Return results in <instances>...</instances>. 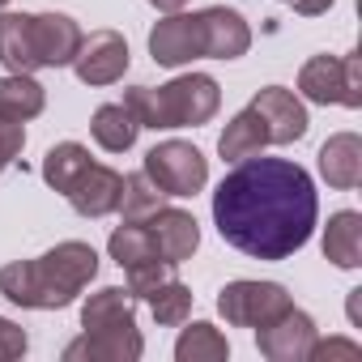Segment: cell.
Listing matches in <instances>:
<instances>
[{
	"label": "cell",
	"instance_id": "1",
	"mask_svg": "<svg viewBox=\"0 0 362 362\" xmlns=\"http://www.w3.org/2000/svg\"><path fill=\"white\" fill-rule=\"evenodd\" d=\"M320 218L311 175L290 158H243L214 192L218 235L252 260H290Z\"/></svg>",
	"mask_w": 362,
	"mask_h": 362
},
{
	"label": "cell",
	"instance_id": "2",
	"mask_svg": "<svg viewBox=\"0 0 362 362\" xmlns=\"http://www.w3.org/2000/svg\"><path fill=\"white\" fill-rule=\"evenodd\" d=\"M98 277V252L81 239H64L35 260H9L0 269V294L26 311H60Z\"/></svg>",
	"mask_w": 362,
	"mask_h": 362
},
{
	"label": "cell",
	"instance_id": "3",
	"mask_svg": "<svg viewBox=\"0 0 362 362\" xmlns=\"http://www.w3.org/2000/svg\"><path fill=\"white\" fill-rule=\"evenodd\" d=\"M124 107L136 115L141 128L166 132V128H201L218 115L222 90L209 73H184L166 86H132L124 90Z\"/></svg>",
	"mask_w": 362,
	"mask_h": 362
},
{
	"label": "cell",
	"instance_id": "4",
	"mask_svg": "<svg viewBox=\"0 0 362 362\" xmlns=\"http://www.w3.org/2000/svg\"><path fill=\"white\" fill-rule=\"evenodd\" d=\"M298 94L307 103H337V107H349L358 111L362 107V56L349 52V56H311L303 69H298Z\"/></svg>",
	"mask_w": 362,
	"mask_h": 362
},
{
	"label": "cell",
	"instance_id": "5",
	"mask_svg": "<svg viewBox=\"0 0 362 362\" xmlns=\"http://www.w3.org/2000/svg\"><path fill=\"white\" fill-rule=\"evenodd\" d=\"M166 197H197L209 184V158L192 141H162L145 153L141 166Z\"/></svg>",
	"mask_w": 362,
	"mask_h": 362
},
{
	"label": "cell",
	"instance_id": "6",
	"mask_svg": "<svg viewBox=\"0 0 362 362\" xmlns=\"http://www.w3.org/2000/svg\"><path fill=\"white\" fill-rule=\"evenodd\" d=\"M286 307H294V298L281 281H247L243 277V281L222 286V294H218V311L235 328H264Z\"/></svg>",
	"mask_w": 362,
	"mask_h": 362
},
{
	"label": "cell",
	"instance_id": "7",
	"mask_svg": "<svg viewBox=\"0 0 362 362\" xmlns=\"http://www.w3.org/2000/svg\"><path fill=\"white\" fill-rule=\"evenodd\" d=\"M132 56H128V43L119 30H94L81 39L77 56H73V73L81 86H115L124 73H128Z\"/></svg>",
	"mask_w": 362,
	"mask_h": 362
},
{
	"label": "cell",
	"instance_id": "8",
	"mask_svg": "<svg viewBox=\"0 0 362 362\" xmlns=\"http://www.w3.org/2000/svg\"><path fill=\"white\" fill-rule=\"evenodd\" d=\"M247 107L260 115V124H264V132H269V145H294V141H303L307 128H311L303 98H298L294 90H286V86H264V90H256V98H252Z\"/></svg>",
	"mask_w": 362,
	"mask_h": 362
},
{
	"label": "cell",
	"instance_id": "9",
	"mask_svg": "<svg viewBox=\"0 0 362 362\" xmlns=\"http://www.w3.org/2000/svg\"><path fill=\"white\" fill-rule=\"evenodd\" d=\"M256 345L269 362H307V354L315 345V320L298 307H286L277 320L256 328Z\"/></svg>",
	"mask_w": 362,
	"mask_h": 362
},
{
	"label": "cell",
	"instance_id": "10",
	"mask_svg": "<svg viewBox=\"0 0 362 362\" xmlns=\"http://www.w3.org/2000/svg\"><path fill=\"white\" fill-rule=\"evenodd\" d=\"M197 30H201V56L205 60H239L252 47V26L226 5L201 9L197 13Z\"/></svg>",
	"mask_w": 362,
	"mask_h": 362
},
{
	"label": "cell",
	"instance_id": "11",
	"mask_svg": "<svg viewBox=\"0 0 362 362\" xmlns=\"http://www.w3.org/2000/svg\"><path fill=\"white\" fill-rule=\"evenodd\" d=\"M141 222H145V230H149V239L158 247V260H166V264H184L201 247V226H197V218L188 209H166L162 205Z\"/></svg>",
	"mask_w": 362,
	"mask_h": 362
},
{
	"label": "cell",
	"instance_id": "12",
	"mask_svg": "<svg viewBox=\"0 0 362 362\" xmlns=\"http://www.w3.org/2000/svg\"><path fill=\"white\" fill-rule=\"evenodd\" d=\"M149 56L162 69H184L192 60H201V30H197V13H166L153 30H149Z\"/></svg>",
	"mask_w": 362,
	"mask_h": 362
},
{
	"label": "cell",
	"instance_id": "13",
	"mask_svg": "<svg viewBox=\"0 0 362 362\" xmlns=\"http://www.w3.org/2000/svg\"><path fill=\"white\" fill-rule=\"evenodd\" d=\"M81 39L86 35H81V26L69 13H30V43H35L39 69H64V64H73Z\"/></svg>",
	"mask_w": 362,
	"mask_h": 362
},
{
	"label": "cell",
	"instance_id": "14",
	"mask_svg": "<svg viewBox=\"0 0 362 362\" xmlns=\"http://www.w3.org/2000/svg\"><path fill=\"white\" fill-rule=\"evenodd\" d=\"M69 205L81 214V218H107V214H119V197H124V175L115 166H103V162H90L77 184L64 192Z\"/></svg>",
	"mask_w": 362,
	"mask_h": 362
},
{
	"label": "cell",
	"instance_id": "15",
	"mask_svg": "<svg viewBox=\"0 0 362 362\" xmlns=\"http://www.w3.org/2000/svg\"><path fill=\"white\" fill-rule=\"evenodd\" d=\"M145 354L141 328H98L64 345V362H136Z\"/></svg>",
	"mask_w": 362,
	"mask_h": 362
},
{
	"label": "cell",
	"instance_id": "16",
	"mask_svg": "<svg viewBox=\"0 0 362 362\" xmlns=\"http://www.w3.org/2000/svg\"><path fill=\"white\" fill-rule=\"evenodd\" d=\"M320 175L337 192H349L362 184V136L358 132H332L320 145Z\"/></svg>",
	"mask_w": 362,
	"mask_h": 362
},
{
	"label": "cell",
	"instance_id": "17",
	"mask_svg": "<svg viewBox=\"0 0 362 362\" xmlns=\"http://www.w3.org/2000/svg\"><path fill=\"white\" fill-rule=\"evenodd\" d=\"M136 324V298L128 294V286H103L81 303V328L98 332V328H132Z\"/></svg>",
	"mask_w": 362,
	"mask_h": 362
},
{
	"label": "cell",
	"instance_id": "18",
	"mask_svg": "<svg viewBox=\"0 0 362 362\" xmlns=\"http://www.w3.org/2000/svg\"><path fill=\"white\" fill-rule=\"evenodd\" d=\"M324 256L337 269H358L362 264V214L341 209L324 226Z\"/></svg>",
	"mask_w": 362,
	"mask_h": 362
},
{
	"label": "cell",
	"instance_id": "19",
	"mask_svg": "<svg viewBox=\"0 0 362 362\" xmlns=\"http://www.w3.org/2000/svg\"><path fill=\"white\" fill-rule=\"evenodd\" d=\"M43 107H47V90H43L30 73H9V77H0V119L26 124V119L43 115Z\"/></svg>",
	"mask_w": 362,
	"mask_h": 362
},
{
	"label": "cell",
	"instance_id": "20",
	"mask_svg": "<svg viewBox=\"0 0 362 362\" xmlns=\"http://www.w3.org/2000/svg\"><path fill=\"white\" fill-rule=\"evenodd\" d=\"M90 132H94V141H98L107 153H128V149L136 145L141 124H136V115H132L124 103H103V107L94 111V119H90Z\"/></svg>",
	"mask_w": 362,
	"mask_h": 362
},
{
	"label": "cell",
	"instance_id": "21",
	"mask_svg": "<svg viewBox=\"0 0 362 362\" xmlns=\"http://www.w3.org/2000/svg\"><path fill=\"white\" fill-rule=\"evenodd\" d=\"M0 64L9 73H39L30 43V13H0Z\"/></svg>",
	"mask_w": 362,
	"mask_h": 362
},
{
	"label": "cell",
	"instance_id": "22",
	"mask_svg": "<svg viewBox=\"0 0 362 362\" xmlns=\"http://www.w3.org/2000/svg\"><path fill=\"white\" fill-rule=\"evenodd\" d=\"M264 145H269V132H264V124H260V115H256L252 107H243V111L222 128V136H218V153H222L226 162L256 158Z\"/></svg>",
	"mask_w": 362,
	"mask_h": 362
},
{
	"label": "cell",
	"instance_id": "23",
	"mask_svg": "<svg viewBox=\"0 0 362 362\" xmlns=\"http://www.w3.org/2000/svg\"><path fill=\"white\" fill-rule=\"evenodd\" d=\"M90 162H94V158H90V149H86L81 141H60V145H52V149L43 153V179H47V188L64 197Z\"/></svg>",
	"mask_w": 362,
	"mask_h": 362
},
{
	"label": "cell",
	"instance_id": "24",
	"mask_svg": "<svg viewBox=\"0 0 362 362\" xmlns=\"http://www.w3.org/2000/svg\"><path fill=\"white\" fill-rule=\"evenodd\" d=\"M175 358H179V362H226V358H230V341H226L214 324L197 320L192 328L179 332Z\"/></svg>",
	"mask_w": 362,
	"mask_h": 362
},
{
	"label": "cell",
	"instance_id": "25",
	"mask_svg": "<svg viewBox=\"0 0 362 362\" xmlns=\"http://www.w3.org/2000/svg\"><path fill=\"white\" fill-rule=\"evenodd\" d=\"M107 252H111V260H115L119 269H136V264L158 260V247H153L145 222H124V226H115L111 239H107Z\"/></svg>",
	"mask_w": 362,
	"mask_h": 362
},
{
	"label": "cell",
	"instance_id": "26",
	"mask_svg": "<svg viewBox=\"0 0 362 362\" xmlns=\"http://www.w3.org/2000/svg\"><path fill=\"white\" fill-rule=\"evenodd\" d=\"M141 303H149V311H153V320L162 328H179V324H188V315H192V290L184 281H175V277L153 286Z\"/></svg>",
	"mask_w": 362,
	"mask_h": 362
},
{
	"label": "cell",
	"instance_id": "27",
	"mask_svg": "<svg viewBox=\"0 0 362 362\" xmlns=\"http://www.w3.org/2000/svg\"><path fill=\"white\" fill-rule=\"evenodd\" d=\"M162 201H166V192L153 184L145 170L124 175V197H119V214H124V222H141V218H149L153 209H162Z\"/></svg>",
	"mask_w": 362,
	"mask_h": 362
},
{
	"label": "cell",
	"instance_id": "28",
	"mask_svg": "<svg viewBox=\"0 0 362 362\" xmlns=\"http://www.w3.org/2000/svg\"><path fill=\"white\" fill-rule=\"evenodd\" d=\"M170 269H175V264H166V260H149V264H136V269H124V273H128V294H132V298L141 303V298H145V294H149L153 286H162L166 277H175Z\"/></svg>",
	"mask_w": 362,
	"mask_h": 362
},
{
	"label": "cell",
	"instance_id": "29",
	"mask_svg": "<svg viewBox=\"0 0 362 362\" xmlns=\"http://www.w3.org/2000/svg\"><path fill=\"white\" fill-rule=\"evenodd\" d=\"M22 145H26V124L0 119V175H5V170L22 158Z\"/></svg>",
	"mask_w": 362,
	"mask_h": 362
},
{
	"label": "cell",
	"instance_id": "30",
	"mask_svg": "<svg viewBox=\"0 0 362 362\" xmlns=\"http://www.w3.org/2000/svg\"><path fill=\"white\" fill-rule=\"evenodd\" d=\"M26 349H30V337H26V328L0 315V362H13V358H22Z\"/></svg>",
	"mask_w": 362,
	"mask_h": 362
},
{
	"label": "cell",
	"instance_id": "31",
	"mask_svg": "<svg viewBox=\"0 0 362 362\" xmlns=\"http://www.w3.org/2000/svg\"><path fill=\"white\" fill-rule=\"evenodd\" d=\"M324 358H349V362H358V358H362V345H358V341H341V337H332V341H320V337H315L307 362H324Z\"/></svg>",
	"mask_w": 362,
	"mask_h": 362
},
{
	"label": "cell",
	"instance_id": "32",
	"mask_svg": "<svg viewBox=\"0 0 362 362\" xmlns=\"http://www.w3.org/2000/svg\"><path fill=\"white\" fill-rule=\"evenodd\" d=\"M281 5H290L298 18H320V13L332 9V0H281Z\"/></svg>",
	"mask_w": 362,
	"mask_h": 362
},
{
	"label": "cell",
	"instance_id": "33",
	"mask_svg": "<svg viewBox=\"0 0 362 362\" xmlns=\"http://www.w3.org/2000/svg\"><path fill=\"white\" fill-rule=\"evenodd\" d=\"M149 5H153V9H162V13H179V9L188 5V0H149Z\"/></svg>",
	"mask_w": 362,
	"mask_h": 362
},
{
	"label": "cell",
	"instance_id": "34",
	"mask_svg": "<svg viewBox=\"0 0 362 362\" xmlns=\"http://www.w3.org/2000/svg\"><path fill=\"white\" fill-rule=\"evenodd\" d=\"M5 5H9V0H0V13H5Z\"/></svg>",
	"mask_w": 362,
	"mask_h": 362
}]
</instances>
